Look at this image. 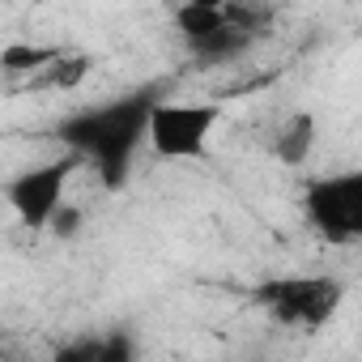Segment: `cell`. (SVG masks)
I'll return each instance as SVG.
<instances>
[{"label":"cell","instance_id":"obj_1","mask_svg":"<svg viewBox=\"0 0 362 362\" xmlns=\"http://www.w3.org/2000/svg\"><path fill=\"white\" fill-rule=\"evenodd\" d=\"M153 107H158L153 90H132V94H119L111 103H98L90 111L60 119L56 136L64 141V149H77L86 158V166L103 179V188L115 192L124 188L136 149L149 141Z\"/></svg>","mask_w":362,"mask_h":362},{"label":"cell","instance_id":"obj_2","mask_svg":"<svg viewBox=\"0 0 362 362\" xmlns=\"http://www.w3.org/2000/svg\"><path fill=\"white\" fill-rule=\"evenodd\" d=\"M252 303H256L269 320H277V324H286V328H307V332H315V328H324V324L341 311L345 286H341L337 277H324V273H290V277H269V281H260V286L252 290Z\"/></svg>","mask_w":362,"mask_h":362},{"label":"cell","instance_id":"obj_3","mask_svg":"<svg viewBox=\"0 0 362 362\" xmlns=\"http://www.w3.org/2000/svg\"><path fill=\"white\" fill-rule=\"evenodd\" d=\"M303 209L311 230L324 243H337V247L362 243V166L311 179L303 192Z\"/></svg>","mask_w":362,"mask_h":362},{"label":"cell","instance_id":"obj_4","mask_svg":"<svg viewBox=\"0 0 362 362\" xmlns=\"http://www.w3.org/2000/svg\"><path fill=\"white\" fill-rule=\"evenodd\" d=\"M86 166V158L77 149H64L60 158L52 162H39V166H26L22 175H13L9 184H5V201L9 209L22 218V226L30 230H43L52 226V218L64 209V188H69V179Z\"/></svg>","mask_w":362,"mask_h":362},{"label":"cell","instance_id":"obj_5","mask_svg":"<svg viewBox=\"0 0 362 362\" xmlns=\"http://www.w3.org/2000/svg\"><path fill=\"white\" fill-rule=\"evenodd\" d=\"M218 119H222L218 103H162L158 98V107L149 115V149L170 162L201 158Z\"/></svg>","mask_w":362,"mask_h":362},{"label":"cell","instance_id":"obj_6","mask_svg":"<svg viewBox=\"0 0 362 362\" xmlns=\"http://www.w3.org/2000/svg\"><path fill=\"white\" fill-rule=\"evenodd\" d=\"M256 39H260L256 30H247V26H239V22H230V18H226V26H222V30H214V35H205V39L188 43V52L197 56V64H222V60L243 56Z\"/></svg>","mask_w":362,"mask_h":362},{"label":"cell","instance_id":"obj_7","mask_svg":"<svg viewBox=\"0 0 362 362\" xmlns=\"http://www.w3.org/2000/svg\"><path fill=\"white\" fill-rule=\"evenodd\" d=\"M222 26H226V5H184V0H175V30L184 35V43H197Z\"/></svg>","mask_w":362,"mask_h":362},{"label":"cell","instance_id":"obj_8","mask_svg":"<svg viewBox=\"0 0 362 362\" xmlns=\"http://www.w3.org/2000/svg\"><path fill=\"white\" fill-rule=\"evenodd\" d=\"M311 145H315V119H311V115L286 119L281 132L273 136V153H277L281 162H290V166H298V162L311 153Z\"/></svg>","mask_w":362,"mask_h":362},{"label":"cell","instance_id":"obj_9","mask_svg":"<svg viewBox=\"0 0 362 362\" xmlns=\"http://www.w3.org/2000/svg\"><path fill=\"white\" fill-rule=\"evenodd\" d=\"M60 362H124V358H132V345L124 341V337H107V341H81V345H64L60 354H56Z\"/></svg>","mask_w":362,"mask_h":362},{"label":"cell","instance_id":"obj_10","mask_svg":"<svg viewBox=\"0 0 362 362\" xmlns=\"http://www.w3.org/2000/svg\"><path fill=\"white\" fill-rule=\"evenodd\" d=\"M60 52L56 47H35V43H9L5 56H0V64H5V73H39L56 60Z\"/></svg>","mask_w":362,"mask_h":362},{"label":"cell","instance_id":"obj_11","mask_svg":"<svg viewBox=\"0 0 362 362\" xmlns=\"http://www.w3.org/2000/svg\"><path fill=\"white\" fill-rule=\"evenodd\" d=\"M43 73H47V81H52V86L69 90V86H77V81L90 73V60H86V56H64V52H60V56H56Z\"/></svg>","mask_w":362,"mask_h":362},{"label":"cell","instance_id":"obj_12","mask_svg":"<svg viewBox=\"0 0 362 362\" xmlns=\"http://www.w3.org/2000/svg\"><path fill=\"white\" fill-rule=\"evenodd\" d=\"M184 5H226V0H184Z\"/></svg>","mask_w":362,"mask_h":362}]
</instances>
